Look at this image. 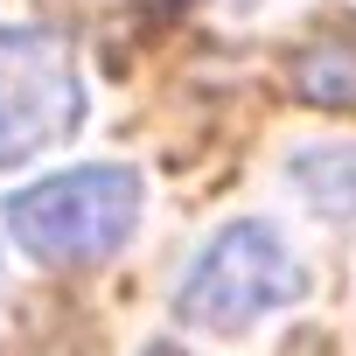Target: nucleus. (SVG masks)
I'll return each instance as SVG.
<instances>
[{"label":"nucleus","mask_w":356,"mask_h":356,"mask_svg":"<svg viewBox=\"0 0 356 356\" xmlns=\"http://www.w3.org/2000/svg\"><path fill=\"white\" fill-rule=\"evenodd\" d=\"M293 189H300L321 217L356 224V140H335V147H300V154H293Z\"/></svg>","instance_id":"5"},{"label":"nucleus","mask_w":356,"mask_h":356,"mask_svg":"<svg viewBox=\"0 0 356 356\" xmlns=\"http://www.w3.org/2000/svg\"><path fill=\"white\" fill-rule=\"evenodd\" d=\"M300 293H307V273L286 252V238L273 224L245 217V224H224L189 259L182 286H175V314L189 328H203V335H238V328L293 307Z\"/></svg>","instance_id":"2"},{"label":"nucleus","mask_w":356,"mask_h":356,"mask_svg":"<svg viewBox=\"0 0 356 356\" xmlns=\"http://www.w3.org/2000/svg\"><path fill=\"white\" fill-rule=\"evenodd\" d=\"M210 8H238V15H245V8H259V0H210Z\"/></svg>","instance_id":"6"},{"label":"nucleus","mask_w":356,"mask_h":356,"mask_svg":"<svg viewBox=\"0 0 356 356\" xmlns=\"http://www.w3.org/2000/svg\"><path fill=\"white\" fill-rule=\"evenodd\" d=\"M286 84L300 105L321 112H356V22H335L321 35H307L286 56Z\"/></svg>","instance_id":"4"},{"label":"nucleus","mask_w":356,"mask_h":356,"mask_svg":"<svg viewBox=\"0 0 356 356\" xmlns=\"http://www.w3.org/2000/svg\"><path fill=\"white\" fill-rule=\"evenodd\" d=\"M84 119L77 63L42 29H0V168H22L29 154L70 140Z\"/></svg>","instance_id":"3"},{"label":"nucleus","mask_w":356,"mask_h":356,"mask_svg":"<svg viewBox=\"0 0 356 356\" xmlns=\"http://www.w3.org/2000/svg\"><path fill=\"white\" fill-rule=\"evenodd\" d=\"M8 231L42 266H98L140 224V175L133 168H70L35 189L8 196Z\"/></svg>","instance_id":"1"}]
</instances>
